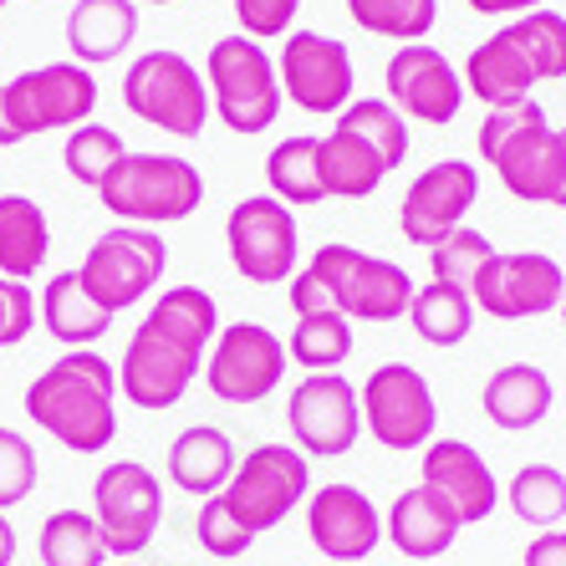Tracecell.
<instances>
[{
    "label": "cell",
    "mask_w": 566,
    "mask_h": 566,
    "mask_svg": "<svg viewBox=\"0 0 566 566\" xmlns=\"http://www.w3.org/2000/svg\"><path fill=\"white\" fill-rule=\"evenodd\" d=\"M474 148L501 185L526 205H556L562 195V133L552 128L536 97L515 107H485V123L474 133Z\"/></svg>",
    "instance_id": "3957f363"
},
{
    "label": "cell",
    "mask_w": 566,
    "mask_h": 566,
    "mask_svg": "<svg viewBox=\"0 0 566 566\" xmlns=\"http://www.w3.org/2000/svg\"><path fill=\"white\" fill-rule=\"evenodd\" d=\"M123 107L174 138H199L210 123V87L185 52L158 46V52L133 56L128 77H123Z\"/></svg>",
    "instance_id": "8992f818"
},
{
    "label": "cell",
    "mask_w": 566,
    "mask_h": 566,
    "mask_svg": "<svg viewBox=\"0 0 566 566\" xmlns=\"http://www.w3.org/2000/svg\"><path fill=\"white\" fill-rule=\"evenodd\" d=\"M36 322L52 332L56 343L93 347L97 337H107L113 312H103V306L87 296V286H82L77 271H62V276H52L46 281V291L36 296Z\"/></svg>",
    "instance_id": "83f0119b"
},
{
    "label": "cell",
    "mask_w": 566,
    "mask_h": 566,
    "mask_svg": "<svg viewBox=\"0 0 566 566\" xmlns=\"http://www.w3.org/2000/svg\"><path fill=\"white\" fill-rule=\"evenodd\" d=\"M306 271L327 286L332 306H337L347 322H398L413 302V276L403 265L357 251V245H343V240L316 245Z\"/></svg>",
    "instance_id": "ba28073f"
},
{
    "label": "cell",
    "mask_w": 566,
    "mask_h": 566,
    "mask_svg": "<svg viewBox=\"0 0 566 566\" xmlns=\"http://www.w3.org/2000/svg\"><path fill=\"white\" fill-rule=\"evenodd\" d=\"M474 199H480V169L470 158H439L423 174H413L409 195L398 205V230L409 245H439L449 230L464 224Z\"/></svg>",
    "instance_id": "ac0fdd59"
},
{
    "label": "cell",
    "mask_w": 566,
    "mask_h": 566,
    "mask_svg": "<svg viewBox=\"0 0 566 566\" xmlns=\"http://www.w3.org/2000/svg\"><path fill=\"white\" fill-rule=\"evenodd\" d=\"M123 566H128V562H123Z\"/></svg>",
    "instance_id": "f5cc1de1"
},
{
    "label": "cell",
    "mask_w": 566,
    "mask_h": 566,
    "mask_svg": "<svg viewBox=\"0 0 566 566\" xmlns=\"http://www.w3.org/2000/svg\"><path fill=\"white\" fill-rule=\"evenodd\" d=\"M286 357H296L306 373H343V363L353 357V322L343 312L296 316Z\"/></svg>",
    "instance_id": "d6a6232c"
},
{
    "label": "cell",
    "mask_w": 566,
    "mask_h": 566,
    "mask_svg": "<svg viewBox=\"0 0 566 566\" xmlns=\"http://www.w3.org/2000/svg\"><path fill=\"white\" fill-rule=\"evenodd\" d=\"M93 521L103 531L107 556H128L148 552V541L158 536V521H164V485L158 474L138 460H118L97 474L93 485Z\"/></svg>",
    "instance_id": "5bb4252c"
},
{
    "label": "cell",
    "mask_w": 566,
    "mask_h": 566,
    "mask_svg": "<svg viewBox=\"0 0 566 566\" xmlns=\"http://www.w3.org/2000/svg\"><path fill=\"white\" fill-rule=\"evenodd\" d=\"M337 123L363 133V138L388 158V169H398V164L409 158V118H403L388 97H353V103L337 113Z\"/></svg>",
    "instance_id": "74e56055"
},
{
    "label": "cell",
    "mask_w": 566,
    "mask_h": 566,
    "mask_svg": "<svg viewBox=\"0 0 566 566\" xmlns=\"http://www.w3.org/2000/svg\"><path fill=\"white\" fill-rule=\"evenodd\" d=\"M552 403H556V388L536 363H505V368L490 373L485 394H480L485 419L495 423V429H505V434H526V429H536V423L552 413Z\"/></svg>",
    "instance_id": "cb8c5ba5"
},
{
    "label": "cell",
    "mask_w": 566,
    "mask_h": 566,
    "mask_svg": "<svg viewBox=\"0 0 566 566\" xmlns=\"http://www.w3.org/2000/svg\"><path fill=\"white\" fill-rule=\"evenodd\" d=\"M15 552H21V541H15V526L6 521V511H0V566H11Z\"/></svg>",
    "instance_id": "7dc6e473"
},
{
    "label": "cell",
    "mask_w": 566,
    "mask_h": 566,
    "mask_svg": "<svg viewBox=\"0 0 566 566\" xmlns=\"http://www.w3.org/2000/svg\"><path fill=\"white\" fill-rule=\"evenodd\" d=\"M265 185H271V199H281L286 210L296 205H322V174H316V133H291L271 148L265 158Z\"/></svg>",
    "instance_id": "4dcf8cb0"
},
{
    "label": "cell",
    "mask_w": 566,
    "mask_h": 566,
    "mask_svg": "<svg viewBox=\"0 0 566 566\" xmlns=\"http://www.w3.org/2000/svg\"><path fill=\"white\" fill-rule=\"evenodd\" d=\"M235 444L224 429L214 423H189L185 434L169 444V480L185 495H199V501H210L230 485V474H235Z\"/></svg>",
    "instance_id": "4316f807"
},
{
    "label": "cell",
    "mask_w": 566,
    "mask_h": 566,
    "mask_svg": "<svg viewBox=\"0 0 566 566\" xmlns=\"http://www.w3.org/2000/svg\"><path fill=\"white\" fill-rule=\"evenodd\" d=\"M521 566H566V531H541L526 546Z\"/></svg>",
    "instance_id": "f6af8a7d"
},
{
    "label": "cell",
    "mask_w": 566,
    "mask_h": 566,
    "mask_svg": "<svg viewBox=\"0 0 566 566\" xmlns=\"http://www.w3.org/2000/svg\"><path fill=\"white\" fill-rule=\"evenodd\" d=\"M403 316H409L413 332H419L429 347H460L474 327V302H470V291L429 281L423 291H413V302Z\"/></svg>",
    "instance_id": "f546056e"
},
{
    "label": "cell",
    "mask_w": 566,
    "mask_h": 566,
    "mask_svg": "<svg viewBox=\"0 0 566 566\" xmlns=\"http://www.w3.org/2000/svg\"><path fill=\"white\" fill-rule=\"evenodd\" d=\"M52 251V224L46 210L27 195H0V276L31 281Z\"/></svg>",
    "instance_id": "f1b7e54d"
},
{
    "label": "cell",
    "mask_w": 566,
    "mask_h": 566,
    "mask_svg": "<svg viewBox=\"0 0 566 566\" xmlns=\"http://www.w3.org/2000/svg\"><path fill=\"white\" fill-rule=\"evenodd\" d=\"M286 423L302 454L316 460H337L363 434V409H357V388L343 373H306L286 398Z\"/></svg>",
    "instance_id": "e0dca14e"
},
{
    "label": "cell",
    "mask_w": 566,
    "mask_h": 566,
    "mask_svg": "<svg viewBox=\"0 0 566 566\" xmlns=\"http://www.w3.org/2000/svg\"><path fill=\"white\" fill-rule=\"evenodd\" d=\"M195 536H199V546L210 556H220V562H235V556H245L251 552V531L235 521V511L220 501V495H210V501L199 505V515H195Z\"/></svg>",
    "instance_id": "ab89813d"
},
{
    "label": "cell",
    "mask_w": 566,
    "mask_h": 566,
    "mask_svg": "<svg viewBox=\"0 0 566 566\" xmlns=\"http://www.w3.org/2000/svg\"><path fill=\"white\" fill-rule=\"evenodd\" d=\"M133 36H138V0H77L66 11V46L82 66L118 62Z\"/></svg>",
    "instance_id": "d4e9b609"
},
{
    "label": "cell",
    "mask_w": 566,
    "mask_h": 566,
    "mask_svg": "<svg viewBox=\"0 0 566 566\" xmlns=\"http://www.w3.org/2000/svg\"><path fill=\"white\" fill-rule=\"evenodd\" d=\"M353 27H363L368 36L388 41H423L439 21V0H347Z\"/></svg>",
    "instance_id": "e575fe53"
},
{
    "label": "cell",
    "mask_w": 566,
    "mask_h": 566,
    "mask_svg": "<svg viewBox=\"0 0 566 566\" xmlns=\"http://www.w3.org/2000/svg\"><path fill=\"white\" fill-rule=\"evenodd\" d=\"M495 255V245H490L480 230H470V224H460V230H449L439 245H429V265H434V281H444V286H460L470 291V281L480 276V265Z\"/></svg>",
    "instance_id": "f35d334b"
},
{
    "label": "cell",
    "mask_w": 566,
    "mask_h": 566,
    "mask_svg": "<svg viewBox=\"0 0 566 566\" xmlns=\"http://www.w3.org/2000/svg\"><path fill=\"white\" fill-rule=\"evenodd\" d=\"M27 419L72 454H97L118 439V368L93 347H66L31 378Z\"/></svg>",
    "instance_id": "7a4b0ae2"
},
{
    "label": "cell",
    "mask_w": 566,
    "mask_h": 566,
    "mask_svg": "<svg viewBox=\"0 0 566 566\" xmlns=\"http://www.w3.org/2000/svg\"><path fill=\"white\" fill-rule=\"evenodd\" d=\"M31 327H36V291L27 281L0 276V347L27 343Z\"/></svg>",
    "instance_id": "b9f144b4"
},
{
    "label": "cell",
    "mask_w": 566,
    "mask_h": 566,
    "mask_svg": "<svg viewBox=\"0 0 566 566\" xmlns=\"http://www.w3.org/2000/svg\"><path fill=\"white\" fill-rule=\"evenodd\" d=\"M423 485L460 515V526L490 521L495 501H501V485H495L485 454L464 439H429L423 444Z\"/></svg>",
    "instance_id": "44dd1931"
},
{
    "label": "cell",
    "mask_w": 566,
    "mask_h": 566,
    "mask_svg": "<svg viewBox=\"0 0 566 566\" xmlns=\"http://www.w3.org/2000/svg\"><path fill=\"white\" fill-rule=\"evenodd\" d=\"M556 133H562V195H556V205L566 210V128H556Z\"/></svg>",
    "instance_id": "c3c4849f"
},
{
    "label": "cell",
    "mask_w": 566,
    "mask_h": 566,
    "mask_svg": "<svg viewBox=\"0 0 566 566\" xmlns=\"http://www.w3.org/2000/svg\"><path fill=\"white\" fill-rule=\"evenodd\" d=\"M169 271V240L148 230V224H113L107 235L93 240L87 261L77 265L82 286L103 312H128L133 302H144L148 291Z\"/></svg>",
    "instance_id": "9c48e42d"
},
{
    "label": "cell",
    "mask_w": 566,
    "mask_h": 566,
    "mask_svg": "<svg viewBox=\"0 0 566 566\" xmlns=\"http://www.w3.org/2000/svg\"><path fill=\"white\" fill-rule=\"evenodd\" d=\"M566 291V271L546 251H495L480 276L470 281L474 312L495 316V322H526V316L556 312Z\"/></svg>",
    "instance_id": "9a60e30c"
},
{
    "label": "cell",
    "mask_w": 566,
    "mask_h": 566,
    "mask_svg": "<svg viewBox=\"0 0 566 566\" xmlns=\"http://www.w3.org/2000/svg\"><path fill=\"white\" fill-rule=\"evenodd\" d=\"M556 312H562V322H566V291H562V306H556Z\"/></svg>",
    "instance_id": "681fc988"
},
{
    "label": "cell",
    "mask_w": 566,
    "mask_h": 566,
    "mask_svg": "<svg viewBox=\"0 0 566 566\" xmlns=\"http://www.w3.org/2000/svg\"><path fill=\"white\" fill-rule=\"evenodd\" d=\"M511 511L526 526H562L566 521V470L556 464H521L505 485Z\"/></svg>",
    "instance_id": "836d02e7"
},
{
    "label": "cell",
    "mask_w": 566,
    "mask_h": 566,
    "mask_svg": "<svg viewBox=\"0 0 566 566\" xmlns=\"http://www.w3.org/2000/svg\"><path fill=\"white\" fill-rule=\"evenodd\" d=\"M306 495H312V470L296 444H255L245 460H235L230 485L220 490V501L251 536L281 526Z\"/></svg>",
    "instance_id": "30bf717a"
},
{
    "label": "cell",
    "mask_w": 566,
    "mask_h": 566,
    "mask_svg": "<svg viewBox=\"0 0 566 566\" xmlns=\"http://www.w3.org/2000/svg\"><path fill=\"white\" fill-rule=\"evenodd\" d=\"M0 6H11V0H0Z\"/></svg>",
    "instance_id": "816d5d0a"
},
{
    "label": "cell",
    "mask_w": 566,
    "mask_h": 566,
    "mask_svg": "<svg viewBox=\"0 0 566 566\" xmlns=\"http://www.w3.org/2000/svg\"><path fill=\"white\" fill-rule=\"evenodd\" d=\"M214 332H220V306L205 286H169L148 306V316L133 327L128 353L118 368V394L133 409H174L205 373Z\"/></svg>",
    "instance_id": "6da1fadb"
},
{
    "label": "cell",
    "mask_w": 566,
    "mask_h": 566,
    "mask_svg": "<svg viewBox=\"0 0 566 566\" xmlns=\"http://www.w3.org/2000/svg\"><path fill=\"white\" fill-rule=\"evenodd\" d=\"M505 36L526 52V62L536 66L541 82H556L566 77V15L562 11H546V6H536V11L515 15L511 27H505Z\"/></svg>",
    "instance_id": "d590c367"
},
{
    "label": "cell",
    "mask_w": 566,
    "mask_h": 566,
    "mask_svg": "<svg viewBox=\"0 0 566 566\" xmlns=\"http://www.w3.org/2000/svg\"><path fill=\"white\" fill-rule=\"evenodd\" d=\"M36 552H41V566H107L103 546V531L87 511H52L41 521V536H36Z\"/></svg>",
    "instance_id": "1f68e13d"
},
{
    "label": "cell",
    "mask_w": 566,
    "mask_h": 566,
    "mask_svg": "<svg viewBox=\"0 0 566 566\" xmlns=\"http://www.w3.org/2000/svg\"><path fill=\"white\" fill-rule=\"evenodd\" d=\"M224 245H230V265L251 286H281V281L296 276L302 230H296V214L281 199L251 195L224 214Z\"/></svg>",
    "instance_id": "4fadbf2b"
},
{
    "label": "cell",
    "mask_w": 566,
    "mask_h": 566,
    "mask_svg": "<svg viewBox=\"0 0 566 566\" xmlns=\"http://www.w3.org/2000/svg\"><path fill=\"white\" fill-rule=\"evenodd\" d=\"M205 87L214 97V118L230 133L251 138L265 133L281 118V82H276V56L251 36H220L210 46V66H205Z\"/></svg>",
    "instance_id": "52a82bcc"
},
{
    "label": "cell",
    "mask_w": 566,
    "mask_h": 566,
    "mask_svg": "<svg viewBox=\"0 0 566 566\" xmlns=\"http://www.w3.org/2000/svg\"><path fill=\"white\" fill-rule=\"evenodd\" d=\"M97 199L118 224H179L205 205V174L174 154H123Z\"/></svg>",
    "instance_id": "5b68a950"
},
{
    "label": "cell",
    "mask_w": 566,
    "mask_h": 566,
    "mask_svg": "<svg viewBox=\"0 0 566 566\" xmlns=\"http://www.w3.org/2000/svg\"><path fill=\"white\" fill-rule=\"evenodd\" d=\"M286 378V343L261 322H230L214 332L210 353H205V382L220 403H261Z\"/></svg>",
    "instance_id": "7c38bea8"
},
{
    "label": "cell",
    "mask_w": 566,
    "mask_h": 566,
    "mask_svg": "<svg viewBox=\"0 0 566 566\" xmlns=\"http://www.w3.org/2000/svg\"><path fill=\"white\" fill-rule=\"evenodd\" d=\"M460 531H464L460 515L449 511L429 485L403 490V495L388 505V515H382V536L394 541L409 562H434V556H444L449 546L460 541Z\"/></svg>",
    "instance_id": "7402d4cb"
},
{
    "label": "cell",
    "mask_w": 566,
    "mask_h": 566,
    "mask_svg": "<svg viewBox=\"0 0 566 566\" xmlns=\"http://www.w3.org/2000/svg\"><path fill=\"white\" fill-rule=\"evenodd\" d=\"M382 82H388V103H394L403 118L434 123V128L454 123L464 107V77L429 41H403V46L388 56Z\"/></svg>",
    "instance_id": "d6986e66"
},
{
    "label": "cell",
    "mask_w": 566,
    "mask_h": 566,
    "mask_svg": "<svg viewBox=\"0 0 566 566\" xmlns=\"http://www.w3.org/2000/svg\"><path fill=\"white\" fill-rule=\"evenodd\" d=\"M302 11V0H235V21H240V36H286L291 21Z\"/></svg>",
    "instance_id": "7bdbcfd3"
},
{
    "label": "cell",
    "mask_w": 566,
    "mask_h": 566,
    "mask_svg": "<svg viewBox=\"0 0 566 566\" xmlns=\"http://www.w3.org/2000/svg\"><path fill=\"white\" fill-rule=\"evenodd\" d=\"M357 409H363V429H373L382 449H423L439 429V403L434 388L413 363H382L368 373V382L357 388Z\"/></svg>",
    "instance_id": "8fae6325"
},
{
    "label": "cell",
    "mask_w": 566,
    "mask_h": 566,
    "mask_svg": "<svg viewBox=\"0 0 566 566\" xmlns=\"http://www.w3.org/2000/svg\"><path fill=\"white\" fill-rule=\"evenodd\" d=\"M148 6H174V0H148Z\"/></svg>",
    "instance_id": "f907efd6"
},
{
    "label": "cell",
    "mask_w": 566,
    "mask_h": 566,
    "mask_svg": "<svg viewBox=\"0 0 566 566\" xmlns=\"http://www.w3.org/2000/svg\"><path fill=\"white\" fill-rule=\"evenodd\" d=\"M316 174H322L327 199H368L394 169L363 133H353L347 123H332L327 138H316Z\"/></svg>",
    "instance_id": "603a6c76"
},
{
    "label": "cell",
    "mask_w": 566,
    "mask_h": 566,
    "mask_svg": "<svg viewBox=\"0 0 566 566\" xmlns=\"http://www.w3.org/2000/svg\"><path fill=\"white\" fill-rule=\"evenodd\" d=\"M31 490H36V449L27 444V434L0 423V511L21 505Z\"/></svg>",
    "instance_id": "60d3db41"
},
{
    "label": "cell",
    "mask_w": 566,
    "mask_h": 566,
    "mask_svg": "<svg viewBox=\"0 0 566 566\" xmlns=\"http://www.w3.org/2000/svg\"><path fill=\"white\" fill-rule=\"evenodd\" d=\"M536 6L541 0H470V11H480V15H526Z\"/></svg>",
    "instance_id": "bcb514c9"
},
{
    "label": "cell",
    "mask_w": 566,
    "mask_h": 566,
    "mask_svg": "<svg viewBox=\"0 0 566 566\" xmlns=\"http://www.w3.org/2000/svg\"><path fill=\"white\" fill-rule=\"evenodd\" d=\"M281 97L312 113V118H337L353 103V52L347 41L322 36V31H291L276 56Z\"/></svg>",
    "instance_id": "2e32d148"
},
{
    "label": "cell",
    "mask_w": 566,
    "mask_h": 566,
    "mask_svg": "<svg viewBox=\"0 0 566 566\" xmlns=\"http://www.w3.org/2000/svg\"><path fill=\"white\" fill-rule=\"evenodd\" d=\"M464 93H474L485 107H515L526 103L531 87H536V66L526 62V52L515 46L505 31H495L490 41H480L470 52V62H464Z\"/></svg>",
    "instance_id": "484cf974"
},
{
    "label": "cell",
    "mask_w": 566,
    "mask_h": 566,
    "mask_svg": "<svg viewBox=\"0 0 566 566\" xmlns=\"http://www.w3.org/2000/svg\"><path fill=\"white\" fill-rule=\"evenodd\" d=\"M97 113V77L82 62H46L0 82V148L41 133H72Z\"/></svg>",
    "instance_id": "277c9868"
},
{
    "label": "cell",
    "mask_w": 566,
    "mask_h": 566,
    "mask_svg": "<svg viewBox=\"0 0 566 566\" xmlns=\"http://www.w3.org/2000/svg\"><path fill=\"white\" fill-rule=\"evenodd\" d=\"M306 536L327 562L357 566L378 552L382 511L357 485H316L306 495Z\"/></svg>",
    "instance_id": "ffe728a7"
},
{
    "label": "cell",
    "mask_w": 566,
    "mask_h": 566,
    "mask_svg": "<svg viewBox=\"0 0 566 566\" xmlns=\"http://www.w3.org/2000/svg\"><path fill=\"white\" fill-rule=\"evenodd\" d=\"M291 312L312 316V312H337V306H332L327 286H322L312 271H296V276H291Z\"/></svg>",
    "instance_id": "ee69618b"
},
{
    "label": "cell",
    "mask_w": 566,
    "mask_h": 566,
    "mask_svg": "<svg viewBox=\"0 0 566 566\" xmlns=\"http://www.w3.org/2000/svg\"><path fill=\"white\" fill-rule=\"evenodd\" d=\"M128 154L123 148V138L107 123H77V128L66 133V148H62V164H66V174L77 179V185H87V189H103V179L113 169H118V158Z\"/></svg>",
    "instance_id": "8d00e7d4"
}]
</instances>
